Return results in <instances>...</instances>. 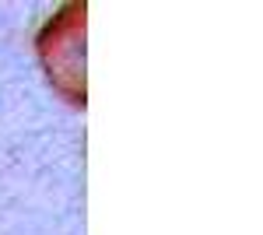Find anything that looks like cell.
<instances>
[{
    "label": "cell",
    "instance_id": "6da1fadb",
    "mask_svg": "<svg viewBox=\"0 0 263 235\" xmlns=\"http://www.w3.org/2000/svg\"><path fill=\"white\" fill-rule=\"evenodd\" d=\"M81 14H84V7H67L60 18L42 32V60L49 63L53 81H57L70 98L84 95V84H81V70H84V63H81V49L84 46H81V39L84 35L74 39V28L84 25Z\"/></svg>",
    "mask_w": 263,
    "mask_h": 235
}]
</instances>
